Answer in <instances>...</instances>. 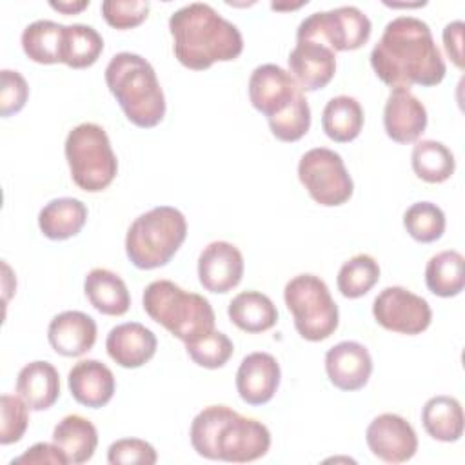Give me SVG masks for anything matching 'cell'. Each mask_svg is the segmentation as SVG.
I'll use <instances>...</instances> for the list:
<instances>
[{"instance_id":"obj_29","label":"cell","mask_w":465,"mask_h":465,"mask_svg":"<svg viewBox=\"0 0 465 465\" xmlns=\"http://www.w3.org/2000/svg\"><path fill=\"white\" fill-rule=\"evenodd\" d=\"M427 289L440 296H458L465 287V258L460 251L447 249L434 256L425 265Z\"/></svg>"},{"instance_id":"obj_5","label":"cell","mask_w":465,"mask_h":465,"mask_svg":"<svg viewBox=\"0 0 465 465\" xmlns=\"http://www.w3.org/2000/svg\"><path fill=\"white\" fill-rule=\"evenodd\" d=\"M142 305L153 322L183 343L214 331L216 316L209 300L198 292L183 291L171 280L151 282L142 294Z\"/></svg>"},{"instance_id":"obj_41","label":"cell","mask_w":465,"mask_h":465,"mask_svg":"<svg viewBox=\"0 0 465 465\" xmlns=\"http://www.w3.org/2000/svg\"><path fill=\"white\" fill-rule=\"evenodd\" d=\"M11 463H13V465H15V463L67 465L69 460H67V456L64 454V450H62L54 441H53V443L40 441V443H35L33 447H29V449H27L24 454H20L18 458H15Z\"/></svg>"},{"instance_id":"obj_11","label":"cell","mask_w":465,"mask_h":465,"mask_svg":"<svg viewBox=\"0 0 465 465\" xmlns=\"http://www.w3.org/2000/svg\"><path fill=\"white\" fill-rule=\"evenodd\" d=\"M372 316L383 329L409 336L423 332L432 322L429 302L400 285L378 292L372 302Z\"/></svg>"},{"instance_id":"obj_3","label":"cell","mask_w":465,"mask_h":465,"mask_svg":"<svg viewBox=\"0 0 465 465\" xmlns=\"http://www.w3.org/2000/svg\"><path fill=\"white\" fill-rule=\"evenodd\" d=\"M189 438L198 456L227 463L260 460L271 447V432L262 421L227 405L203 407L191 423Z\"/></svg>"},{"instance_id":"obj_4","label":"cell","mask_w":465,"mask_h":465,"mask_svg":"<svg viewBox=\"0 0 465 465\" xmlns=\"http://www.w3.org/2000/svg\"><path fill=\"white\" fill-rule=\"evenodd\" d=\"M105 84L125 118L142 129L158 125L165 116V96L156 71L143 56L116 53L105 67Z\"/></svg>"},{"instance_id":"obj_39","label":"cell","mask_w":465,"mask_h":465,"mask_svg":"<svg viewBox=\"0 0 465 465\" xmlns=\"http://www.w3.org/2000/svg\"><path fill=\"white\" fill-rule=\"evenodd\" d=\"M107 461L111 465H153L158 461L154 447L140 438H120L113 441L107 449Z\"/></svg>"},{"instance_id":"obj_19","label":"cell","mask_w":465,"mask_h":465,"mask_svg":"<svg viewBox=\"0 0 465 465\" xmlns=\"http://www.w3.org/2000/svg\"><path fill=\"white\" fill-rule=\"evenodd\" d=\"M156 336L138 322H125L113 327L105 340L109 358L124 369L145 365L156 352Z\"/></svg>"},{"instance_id":"obj_21","label":"cell","mask_w":465,"mask_h":465,"mask_svg":"<svg viewBox=\"0 0 465 465\" xmlns=\"http://www.w3.org/2000/svg\"><path fill=\"white\" fill-rule=\"evenodd\" d=\"M67 385L71 396L85 407L100 409L107 405L114 394L116 381L113 371L100 360H80L76 361L69 374Z\"/></svg>"},{"instance_id":"obj_33","label":"cell","mask_w":465,"mask_h":465,"mask_svg":"<svg viewBox=\"0 0 465 465\" xmlns=\"http://www.w3.org/2000/svg\"><path fill=\"white\" fill-rule=\"evenodd\" d=\"M380 280V265L374 256L360 252L343 262L338 271L336 285L345 298H360L367 294Z\"/></svg>"},{"instance_id":"obj_10","label":"cell","mask_w":465,"mask_h":465,"mask_svg":"<svg viewBox=\"0 0 465 465\" xmlns=\"http://www.w3.org/2000/svg\"><path fill=\"white\" fill-rule=\"evenodd\" d=\"M298 178L309 196L323 207L343 205L354 191L343 158L329 147H312L303 153L298 162Z\"/></svg>"},{"instance_id":"obj_42","label":"cell","mask_w":465,"mask_h":465,"mask_svg":"<svg viewBox=\"0 0 465 465\" xmlns=\"http://www.w3.org/2000/svg\"><path fill=\"white\" fill-rule=\"evenodd\" d=\"M463 22L454 20L443 27V45L452 64L463 69Z\"/></svg>"},{"instance_id":"obj_7","label":"cell","mask_w":465,"mask_h":465,"mask_svg":"<svg viewBox=\"0 0 465 465\" xmlns=\"http://www.w3.org/2000/svg\"><path fill=\"white\" fill-rule=\"evenodd\" d=\"M65 160L73 182L87 193L107 189L116 173L118 160L105 129L93 122H84L67 133L64 143Z\"/></svg>"},{"instance_id":"obj_17","label":"cell","mask_w":465,"mask_h":465,"mask_svg":"<svg viewBox=\"0 0 465 465\" xmlns=\"http://www.w3.org/2000/svg\"><path fill=\"white\" fill-rule=\"evenodd\" d=\"M282 378L280 363L269 352L247 354L236 371V391L249 405H263L272 400Z\"/></svg>"},{"instance_id":"obj_1","label":"cell","mask_w":465,"mask_h":465,"mask_svg":"<svg viewBox=\"0 0 465 465\" xmlns=\"http://www.w3.org/2000/svg\"><path fill=\"white\" fill-rule=\"evenodd\" d=\"M371 65L376 76L392 89L432 87L447 73L429 24L411 15H400L387 22L371 51Z\"/></svg>"},{"instance_id":"obj_32","label":"cell","mask_w":465,"mask_h":465,"mask_svg":"<svg viewBox=\"0 0 465 465\" xmlns=\"http://www.w3.org/2000/svg\"><path fill=\"white\" fill-rule=\"evenodd\" d=\"M64 24L35 20L22 31V49L36 64H58Z\"/></svg>"},{"instance_id":"obj_43","label":"cell","mask_w":465,"mask_h":465,"mask_svg":"<svg viewBox=\"0 0 465 465\" xmlns=\"http://www.w3.org/2000/svg\"><path fill=\"white\" fill-rule=\"evenodd\" d=\"M49 5L54 9V11H60L64 15H76L80 11H84L87 5H89V0H73V2H54L51 0Z\"/></svg>"},{"instance_id":"obj_36","label":"cell","mask_w":465,"mask_h":465,"mask_svg":"<svg viewBox=\"0 0 465 465\" xmlns=\"http://www.w3.org/2000/svg\"><path fill=\"white\" fill-rule=\"evenodd\" d=\"M0 443L11 445L22 440L29 425V407L27 403L15 394H2L0 398Z\"/></svg>"},{"instance_id":"obj_15","label":"cell","mask_w":465,"mask_h":465,"mask_svg":"<svg viewBox=\"0 0 465 465\" xmlns=\"http://www.w3.org/2000/svg\"><path fill=\"white\" fill-rule=\"evenodd\" d=\"M325 372L340 391H360L372 374L371 352L360 341H340L325 352Z\"/></svg>"},{"instance_id":"obj_2","label":"cell","mask_w":465,"mask_h":465,"mask_svg":"<svg viewBox=\"0 0 465 465\" xmlns=\"http://www.w3.org/2000/svg\"><path fill=\"white\" fill-rule=\"evenodd\" d=\"M169 33L176 60L193 71L236 60L243 51L240 29L203 2H191L176 9L169 16Z\"/></svg>"},{"instance_id":"obj_40","label":"cell","mask_w":465,"mask_h":465,"mask_svg":"<svg viewBox=\"0 0 465 465\" xmlns=\"http://www.w3.org/2000/svg\"><path fill=\"white\" fill-rule=\"evenodd\" d=\"M0 114L4 118L24 109L29 98L27 80L13 69L0 71Z\"/></svg>"},{"instance_id":"obj_25","label":"cell","mask_w":465,"mask_h":465,"mask_svg":"<svg viewBox=\"0 0 465 465\" xmlns=\"http://www.w3.org/2000/svg\"><path fill=\"white\" fill-rule=\"evenodd\" d=\"M229 320L242 331L256 334L272 329L278 322V309L272 300L260 291L238 292L227 307Z\"/></svg>"},{"instance_id":"obj_16","label":"cell","mask_w":465,"mask_h":465,"mask_svg":"<svg viewBox=\"0 0 465 465\" xmlns=\"http://www.w3.org/2000/svg\"><path fill=\"white\" fill-rule=\"evenodd\" d=\"M287 64L302 91H318L334 78L336 53L318 40H296Z\"/></svg>"},{"instance_id":"obj_9","label":"cell","mask_w":465,"mask_h":465,"mask_svg":"<svg viewBox=\"0 0 465 465\" xmlns=\"http://www.w3.org/2000/svg\"><path fill=\"white\" fill-rule=\"evenodd\" d=\"M372 31L369 16L356 5H340L303 18L296 40H318L336 51H354L367 44Z\"/></svg>"},{"instance_id":"obj_28","label":"cell","mask_w":465,"mask_h":465,"mask_svg":"<svg viewBox=\"0 0 465 465\" xmlns=\"http://www.w3.org/2000/svg\"><path fill=\"white\" fill-rule=\"evenodd\" d=\"M363 127V109L354 96L340 94L331 98L322 113L323 133L338 143L352 142Z\"/></svg>"},{"instance_id":"obj_24","label":"cell","mask_w":465,"mask_h":465,"mask_svg":"<svg viewBox=\"0 0 465 465\" xmlns=\"http://www.w3.org/2000/svg\"><path fill=\"white\" fill-rule=\"evenodd\" d=\"M87 222V207L82 200L64 196L47 202L38 213V227L49 240L76 236Z\"/></svg>"},{"instance_id":"obj_13","label":"cell","mask_w":465,"mask_h":465,"mask_svg":"<svg viewBox=\"0 0 465 465\" xmlns=\"http://www.w3.org/2000/svg\"><path fill=\"white\" fill-rule=\"evenodd\" d=\"M369 450L385 463L409 461L418 450V436L412 425L400 414L383 412L376 416L367 430Z\"/></svg>"},{"instance_id":"obj_8","label":"cell","mask_w":465,"mask_h":465,"mask_svg":"<svg viewBox=\"0 0 465 465\" xmlns=\"http://www.w3.org/2000/svg\"><path fill=\"white\" fill-rule=\"evenodd\" d=\"M283 300L303 340L322 341L338 329V305L320 276L309 272L292 276L283 287Z\"/></svg>"},{"instance_id":"obj_20","label":"cell","mask_w":465,"mask_h":465,"mask_svg":"<svg viewBox=\"0 0 465 465\" xmlns=\"http://www.w3.org/2000/svg\"><path fill=\"white\" fill-rule=\"evenodd\" d=\"M47 340L60 356L78 358L93 349L96 341V322L82 311H64L47 327Z\"/></svg>"},{"instance_id":"obj_38","label":"cell","mask_w":465,"mask_h":465,"mask_svg":"<svg viewBox=\"0 0 465 465\" xmlns=\"http://www.w3.org/2000/svg\"><path fill=\"white\" fill-rule=\"evenodd\" d=\"M102 16L114 29H131L140 25L149 13L147 0H104Z\"/></svg>"},{"instance_id":"obj_27","label":"cell","mask_w":465,"mask_h":465,"mask_svg":"<svg viewBox=\"0 0 465 465\" xmlns=\"http://www.w3.org/2000/svg\"><path fill=\"white\" fill-rule=\"evenodd\" d=\"M425 432L445 443L458 441L463 436V409L460 400L447 394L432 396L421 409Z\"/></svg>"},{"instance_id":"obj_23","label":"cell","mask_w":465,"mask_h":465,"mask_svg":"<svg viewBox=\"0 0 465 465\" xmlns=\"http://www.w3.org/2000/svg\"><path fill=\"white\" fill-rule=\"evenodd\" d=\"M84 292L89 303L102 314L122 316L129 311L131 294L125 282L113 271L94 267L84 280Z\"/></svg>"},{"instance_id":"obj_14","label":"cell","mask_w":465,"mask_h":465,"mask_svg":"<svg viewBox=\"0 0 465 465\" xmlns=\"http://www.w3.org/2000/svg\"><path fill=\"white\" fill-rule=\"evenodd\" d=\"M243 269L240 249L225 240L207 243L198 256V280L209 292L225 294L232 291L242 282Z\"/></svg>"},{"instance_id":"obj_31","label":"cell","mask_w":465,"mask_h":465,"mask_svg":"<svg viewBox=\"0 0 465 465\" xmlns=\"http://www.w3.org/2000/svg\"><path fill=\"white\" fill-rule=\"evenodd\" d=\"M414 174L427 183H441L449 180L456 169L452 151L438 140H418L411 153Z\"/></svg>"},{"instance_id":"obj_30","label":"cell","mask_w":465,"mask_h":465,"mask_svg":"<svg viewBox=\"0 0 465 465\" xmlns=\"http://www.w3.org/2000/svg\"><path fill=\"white\" fill-rule=\"evenodd\" d=\"M104 51L102 35L87 24L64 25L60 62L73 67L84 69L93 65Z\"/></svg>"},{"instance_id":"obj_35","label":"cell","mask_w":465,"mask_h":465,"mask_svg":"<svg viewBox=\"0 0 465 465\" xmlns=\"http://www.w3.org/2000/svg\"><path fill=\"white\" fill-rule=\"evenodd\" d=\"M185 351L196 365L205 369H220L232 356L234 345L227 334L214 329L209 334L185 343Z\"/></svg>"},{"instance_id":"obj_26","label":"cell","mask_w":465,"mask_h":465,"mask_svg":"<svg viewBox=\"0 0 465 465\" xmlns=\"http://www.w3.org/2000/svg\"><path fill=\"white\" fill-rule=\"evenodd\" d=\"M53 441L64 450L69 463L80 465L93 458L98 445V430L87 418L67 414L54 425Z\"/></svg>"},{"instance_id":"obj_37","label":"cell","mask_w":465,"mask_h":465,"mask_svg":"<svg viewBox=\"0 0 465 465\" xmlns=\"http://www.w3.org/2000/svg\"><path fill=\"white\" fill-rule=\"evenodd\" d=\"M269 127L280 142H296L305 136L311 127V107L307 98H300L287 113L269 118Z\"/></svg>"},{"instance_id":"obj_34","label":"cell","mask_w":465,"mask_h":465,"mask_svg":"<svg viewBox=\"0 0 465 465\" xmlns=\"http://www.w3.org/2000/svg\"><path fill=\"white\" fill-rule=\"evenodd\" d=\"M403 227L416 242H436L445 231V213L432 202H416L403 213Z\"/></svg>"},{"instance_id":"obj_12","label":"cell","mask_w":465,"mask_h":465,"mask_svg":"<svg viewBox=\"0 0 465 465\" xmlns=\"http://www.w3.org/2000/svg\"><path fill=\"white\" fill-rule=\"evenodd\" d=\"M247 91L252 107L267 116V120L287 113L305 96L292 74L276 64H262L254 67L249 76Z\"/></svg>"},{"instance_id":"obj_44","label":"cell","mask_w":465,"mask_h":465,"mask_svg":"<svg viewBox=\"0 0 465 465\" xmlns=\"http://www.w3.org/2000/svg\"><path fill=\"white\" fill-rule=\"evenodd\" d=\"M303 4H307V2H300V4H294V5H292V4H291V5H282V4H272V5H271V7H272V9H296V7H302V5H303Z\"/></svg>"},{"instance_id":"obj_18","label":"cell","mask_w":465,"mask_h":465,"mask_svg":"<svg viewBox=\"0 0 465 465\" xmlns=\"http://www.w3.org/2000/svg\"><path fill=\"white\" fill-rule=\"evenodd\" d=\"M383 127L398 143L416 142L427 127V109L409 89H392L383 107Z\"/></svg>"},{"instance_id":"obj_22","label":"cell","mask_w":465,"mask_h":465,"mask_svg":"<svg viewBox=\"0 0 465 465\" xmlns=\"http://www.w3.org/2000/svg\"><path fill=\"white\" fill-rule=\"evenodd\" d=\"M16 394L31 411L53 407L60 396L58 371L45 360H35L24 365L16 376Z\"/></svg>"},{"instance_id":"obj_6","label":"cell","mask_w":465,"mask_h":465,"mask_svg":"<svg viewBox=\"0 0 465 465\" xmlns=\"http://www.w3.org/2000/svg\"><path fill=\"white\" fill-rule=\"evenodd\" d=\"M187 236L183 213L171 205L153 207L129 225L125 254L138 269L149 271L167 265Z\"/></svg>"}]
</instances>
